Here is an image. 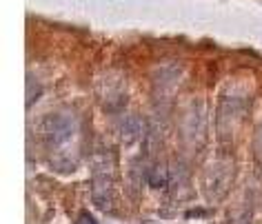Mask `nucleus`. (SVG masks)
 Returning <instances> with one entry per match:
<instances>
[{"mask_svg":"<svg viewBox=\"0 0 262 224\" xmlns=\"http://www.w3.org/2000/svg\"><path fill=\"white\" fill-rule=\"evenodd\" d=\"M76 224H96L94 220H91V217L89 215H80V220H78Z\"/></svg>","mask_w":262,"mask_h":224,"instance_id":"obj_1","label":"nucleus"}]
</instances>
